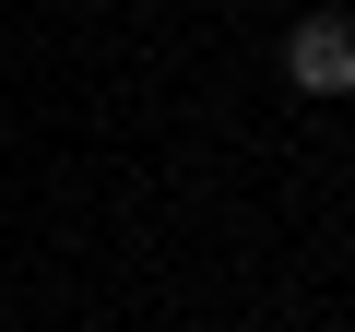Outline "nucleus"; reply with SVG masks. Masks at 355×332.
<instances>
[{"instance_id":"1","label":"nucleus","mask_w":355,"mask_h":332,"mask_svg":"<svg viewBox=\"0 0 355 332\" xmlns=\"http://www.w3.org/2000/svg\"><path fill=\"white\" fill-rule=\"evenodd\" d=\"M284 83L296 95H355V24L343 13H296L284 24Z\"/></svg>"}]
</instances>
